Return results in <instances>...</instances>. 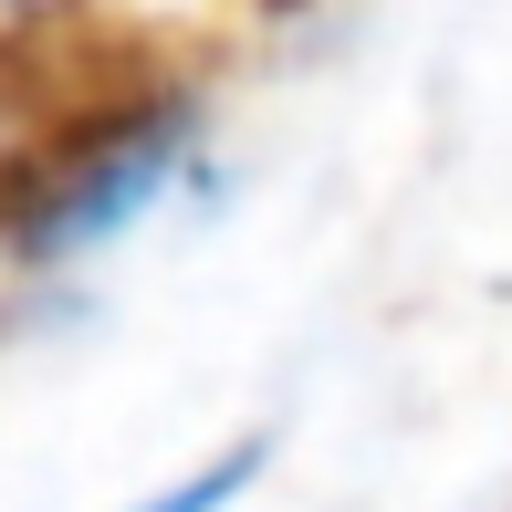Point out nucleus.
Instances as JSON below:
<instances>
[{
	"instance_id": "obj_1",
	"label": "nucleus",
	"mask_w": 512,
	"mask_h": 512,
	"mask_svg": "<svg viewBox=\"0 0 512 512\" xmlns=\"http://www.w3.org/2000/svg\"><path fill=\"white\" fill-rule=\"evenodd\" d=\"M178 126L157 115V126H105L95 147H74V168L53 178V199L32 209V251L42 262H63V251H95V241H115V230L136 220L157 189L178 178Z\"/></svg>"
},
{
	"instance_id": "obj_2",
	"label": "nucleus",
	"mask_w": 512,
	"mask_h": 512,
	"mask_svg": "<svg viewBox=\"0 0 512 512\" xmlns=\"http://www.w3.org/2000/svg\"><path fill=\"white\" fill-rule=\"evenodd\" d=\"M251 471H262V439H241V450H230V460H209V471H189V481H178V492H157V502H136V512H220V502L241 492Z\"/></svg>"
}]
</instances>
